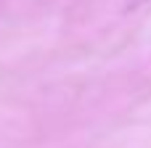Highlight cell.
<instances>
[{"instance_id":"1","label":"cell","mask_w":151,"mask_h":148,"mask_svg":"<svg viewBox=\"0 0 151 148\" xmlns=\"http://www.w3.org/2000/svg\"><path fill=\"white\" fill-rule=\"evenodd\" d=\"M143 3H151V0H127V5L133 8V5H143Z\"/></svg>"}]
</instances>
